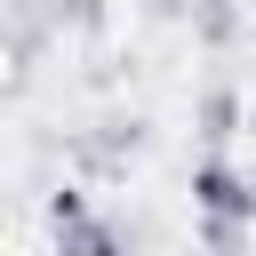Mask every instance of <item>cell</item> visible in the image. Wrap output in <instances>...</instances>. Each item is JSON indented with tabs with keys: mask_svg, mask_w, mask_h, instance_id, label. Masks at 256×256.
Here are the masks:
<instances>
[{
	"mask_svg": "<svg viewBox=\"0 0 256 256\" xmlns=\"http://www.w3.org/2000/svg\"><path fill=\"white\" fill-rule=\"evenodd\" d=\"M48 216H56V240H64V256H120V232L80 200V192H56L48 200Z\"/></svg>",
	"mask_w": 256,
	"mask_h": 256,
	"instance_id": "1",
	"label": "cell"
},
{
	"mask_svg": "<svg viewBox=\"0 0 256 256\" xmlns=\"http://www.w3.org/2000/svg\"><path fill=\"white\" fill-rule=\"evenodd\" d=\"M192 200H200L216 224H248V216H256V192H248L240 168H224V160H200V168H192Z\"/></svg>",
	"mask_w": 256,
	"mask_h": 256,
	"instance_id": "2",
	"label": "cell"
},
{
	"mask_svg": "<svg viewBox=\"0 0 256 256\" xmlns=\"http://www.w3.org/2000/svg\"><path fill=\"white\" fill-rule=\"evenodd\" d=\"M232 120H240V104H232V88H216V96L200 104V128H208V144H224V136H232Z\"/></svg>",
	"mask_w": 256,
	"mask_h": 256,
	"instance_id": "3",
	"label": "cell"
}]
</instances>
